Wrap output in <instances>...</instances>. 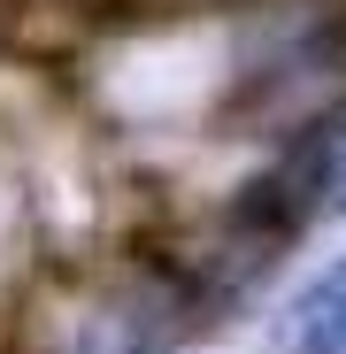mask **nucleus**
<instances>
[{"mask_svg": "<svg viewBox=\"0 0 346 354\" xmlns=\"http://www.w3.org/2000/svg\"><path fill=\"white\" fill-rule=\"evenodd\" d=\"M285 354H346V262L285 308Z\"/></svg>", "mask_w": 346, "mask_h": 354, "instance_id": "nucleus-1", "label": "nucleus"}, {"mask_svg": "<svg viewBox=\"0 0 346 354\" xmlns=\"http://www.w3.org/2000/svg\"><path fill=\"white\" fill-rule=\"evenodd\" d=\"M323 193H331L323 208H331V216H346V147H338V154L323 162Z\"/></svg>", "mask_w": 346, "mask_h": 354, "instance_id": "nucleus-2", "label": "nucleus"}]
</instances>
